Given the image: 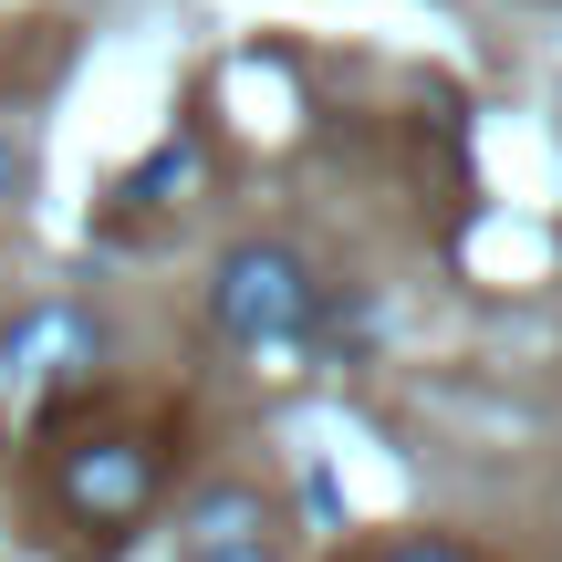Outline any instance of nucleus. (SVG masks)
I'll return each instance as SVG.
<instances>
[{"label":"nucleus","mask_w":562,"mask_h":562,"mask_svg":"<svg viewBox=\"0 0 562 562\" xmlns=\"http://www.w3.org/2000/svg\"><path fill=\"white\" fill-rule=\"evenodd\" d=\"M157 448L146 438H74L53 459V501H63V521L83 531V542H125V531L146 521V501H157Z\"/></svg>","instance_id":"nucleus-1"},{"label":"nucleus","mask_w":562,"mask_h":562,"mask_svg":"<svg viewBox=\"0 0 562 562\" xmlns=\"http://www.w3.org/2000/svg\"><path fill=\"white\" fill-rule=\"evenodd\" d=\"M313 271L292 261L281 240H240L220 271H209V313H220L229 344H292L302 323H313Z\"/></svg>","instance_id":"nucleus-2"},{"label":"nucleus","mask_w":562,"mask_h":562,"mask_svg":"<svg viewBox=\"0 0 562 562\" xmlns=\"http://www.w3.org/2000/svg\"><path fill=\"white\" fill-rule=\"evenodd\" d=\"M42 355H83V313H74V302H53V313H32L11 334V364H32V375H42Z\"/></svg>","instance_id":"nucleus-3"},{"label":"nucleus","mask_w":562,"mask_h":562,"mask_svg":"<svg viewBox=\"0 0 562 562\" xmlns=\"http://www.w3.org/2000/svg\"><path fill=\"white\" fill-rule=\"evenodd\" d=\"M375 562H480V552H459L448 531H417V542H396V552H375Z\"/></svg>","instance_id":"nucleus-4"},{"label":"nucleus","mask_w":562,"mask_h":562,"mask_svg":"<svg viewBox=\"0 0 562 562\" xmlns=\"http://www.w3.org/2000/svg\"><path fill=\"white\" fill-rule=\"evenodd\" d=\"M188 562H281L271 531H250V542H188Z\"/></svg>","instance_id":"nucleus-5"},{"label":"nucleus","mask_w":562,"mask_h":562,"mask_svg":"<svg viewBox=\"0 0 562 562\" xmlns=\"http://www.w3.org/2000/svg\"><path fill=\"white\" fill-rule=\"evenodd\" d=\"M11 199H21V146L0 136V209H11Z\"/></svg>","instance_id":"nucleus-6"}]
</instances>
